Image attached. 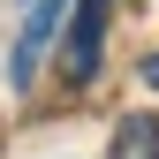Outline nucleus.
<instances>
[{"label": "nucleus", "instance_id": "nucleus-2", "mask_svg": "<svg viewBox=\"0 0 159 159\" xmlns=\"http://www.w3.org/2000/svg\"><path fill=\"white\" fill-rule=\"evenodd\" d=\"M106 15L114 0H76V23H68V84H91L98 76V53H106Z\"/></svg>", "mask_w": 159, "mask_h": 159}, {"label": "nucleus", "instance_id": "nucleus-3", "mask_svg": "<svg viewBox=\"0 0 159 159\" xmlns=\"http://www.w3.org/2000/svg\"><path fill=\"white\" fill-rule=\"evenodd\" d=\"M114 159H159V114H121L114 121Z\"/></svg>", "mask_w": 159, "mask_h": 159}, {"label": "nucleus", "instance_id": "nucleus-1", "mask_svg": "<svg viewBox=\"0 0 159 159\" xmlns=\"http://www.w3.org/2000/svg\"><path fill=\"white\" fill-rule=\"evenodd\" d=\"M61 15H68V0H23V15H15V53H8V84H15V91L38 84V61H46Z\"/></svg>", "mask_w": 159, "mask_h": 159}, {"label": "nucleus", "instance_id": "nucleus-4", "mask_svg": "<svg viewBox=\"0 0 159 159\" xmlns=\"http://www.w3.org/2000/svg\"><path fill=\"white\" fill-rule=\"evenodd\" d=\"M144 84H152V91H159V53H152V61H144Z\"/></svg>", "mask_w": 159, "mask_h": 159}]
</instances>
